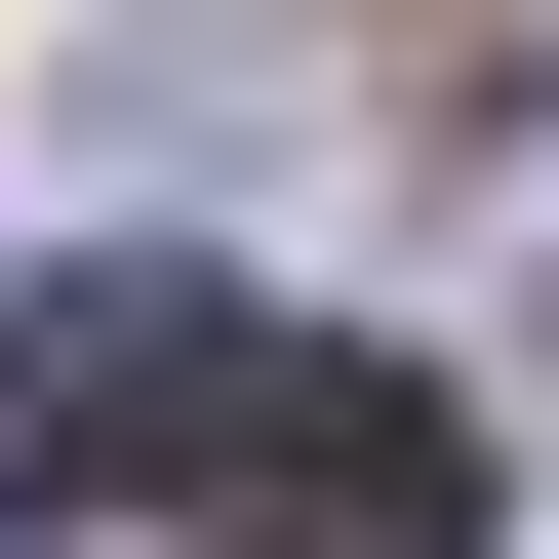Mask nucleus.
<instances>
[{
    "label": "nucleus",
    "mask_w": 559,
    "mask_h": 559,
    "mask_svg": "<svg viewBox=\"0 0 559 559\" xmlns=\"http://www.w3.org/2000/svg\"><path fill=\"white\" fill-rule=\"evenodd\" d=\"M120 479L320 520V479H440V400L400 360H280V320H200V280H0V520H120Z\"/></svg>",
    "instance_id": "f257e3e1"
}]
</instances>
